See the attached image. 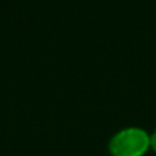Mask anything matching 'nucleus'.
Masks as SVG:
<instances>
[{
    "mask_svg": "<svg viewBox=\"0 0 156 156\" xmlns=\"http://www.w3.org/2000/svg\"><path fill=\"white\" fill-rule=\"evenodd\" d=\"M107 150L110 156H144L150 150V133L141 127H124L110 136Z\"/></svg>",
    "mask_w": 156,
    "mask_h": 156,
    "instance_id": "1",
    "label": "nucleus"
},
{
    "mask_svg": "<svg viewBox=\"0 0 156 156\" xmlns=\"http://www.w3.org/2000/svg\"><path fill=\"white\" fill-rule=\"evenodd\" d=\"M150 150L156 153V129L150 133Z\"/></svg>",
    "mask_w": 156,
    "mask_h": 156,
    "instance_id": "2",
    "label": "nucleus"
}]
</instances>
